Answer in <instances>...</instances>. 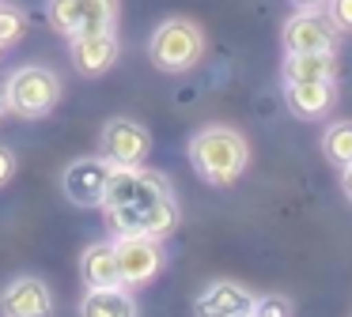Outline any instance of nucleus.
<instances>
[{
  "label": "nucleus",
  "instance_id": "8",
  "mask_svg": "<svg viewBox=\"0 0 352 317\" xmlns=\"http://www.w3.org/2000/svg\"><path fill=\"white\" fill-rule=\"evenodd\" d=\"M284 49L288 53H333L337 49V27L318 8H299L284 23Z\"/></svg>",
  "mask_w": 352,
  "mask_h": 317
},
{
  "label": "nucleus",
  "instance_id": "18",
  "mask_svg": "<svg viewBox=\"0 0 352 317\" xmlns=\"http://www.w3.org/2000/svg\"><path fill=\"white\" fill-rule=\"evenodd\" d=\"M178 231V204L175 196H163L160 204H152V208L144 211V234H152V238H170V234Z\"/></svg>",
  "mask_w": 352,
  "mask_h": 317
},
{
  "label": "nucleus",
  "instance_id": "6",
  "mask_svg": "<svg viewBox=\"0 0 352 317\" xmlns=\"http://www.w3.org/2000/svg\"><path fill=\"white\" fill-rule=\"evenodd\" d=\"M163 196H175L167 185V178L144 166H114L107 181V193H102L99 208H118V204H137V208H152Z\"/></svg>",
  "mask_w": 352,
  "mask_h": 317
},
{
  "label": "nucleus",
  "instance_id": "13",
  "mask_svg": "<svg viewBox=\"0 0 352 317\" xmlns=\"http://www.w3.org/2000/svg\"><path fill=\"white\" fill-rule=\"evenodd\" d=\"M250 306H254V294L246 287L223 279V283H212L197 294L193 314L197 317H235V314H250Z\"/></svg>",
  "mask_w": 352,
  "mask_h": 317
},
{
  "label": "nucleus",
  "instance_id": "2",
  "mask_svg": "<svg viewBox=\"0 0 352 317\" xmlns=\"http://www.w3.org/2000/svg\"><path fill=\"white\" fill-rule=\"evenodd\" d=\"M4 102L16 117L38 121L61 102V80L42 64H23L4 80Z\"/></svg>",
  "mask_w": 352,
  "mask_h": 317
},
{
  "label": "nucleus",
  "instance_id": "7",
  "mask_svg": "<svg viewBox=\"0 0 352 317\" xmlns=\"http://www.w3.org/2000/svg\"><path fill=\"white\" fill-rule=\"evenodd\" d=\"M99 151L110 166H140L148 158V151H152V132H148L140 121L114 117V121L102 125Z\"/></svg>",
  "mask_w": 352,
  "mask_h": 317
},
{
  "label": "nucleus",
  "instance_id": "4",
  "mask_svg": "<svg viewBox=\"0 0 352 317\" xmlns=\"http://www.w3.org/2000/svg\"><path fill=\"white\" fill-rule=\"evenodd\" d=\"M114 242V261H118V279L122 287H144L152 283L155 276L167 264V253H163V242L152 238V234H118Z\"/></svg>",
  "mask_w": 352,
  "mask_h": 317
},
{
  "label": "nucleus",
  "instance_id": "21",
  "mask_svg": "<svg viewBox=\"0 0 352 317\" xmlns=\"http://www.w3.org/2000/svg\"><path fill=\"white\" fill-rule=\"evenodd\" d=\"M326 15L337 30H352V0H326Z\"/></svg>",
  "mask_w": 352,
  "mask_h": 317
},
{
  "label": "nucleus",
  "instance_id": "3",
  "mask_svg": "<svg viewBox=\"0 0 352 317\" xmlns=\"http://www.w3.org/2000/svg\"><path fill=\"white\" fill-rule=\"evenodd\" d=\"M148 53H152V64L160 72H175V75L190 72L201 60V53H205V34H201V27L193 19L175 15V19H163L155 27L152 42H148Z\"/></svg>",
  "mask_w": 352,
  "mask_h": 317
},
{
  "label": "nucleus",
  "instance_id": "23",
  "mask_svg": "<svg viewBox=\"0 0 352 317\" xmlns=\"http://www.w3.org/2000/svg\"><path fill=\"white\" fill-rule=\"evenodd\" d=\"M341 189H344V196H349V204H352V163L341 166Z\"/></svg>",
  "mask_w": 352,
  "mask_h": 317
},
{
  "label": "nucleus",
  "instance_id": "15",
  "mask_svg": "<svg viewBox=\"0 0 352 317\" xmlns=\"http://www.w3.org/2000/svg\"><path fill=\"white\" fill-rule=\"evenodd\" d=\"M80 276L87 287H118V261H114V242H91L80 253Z\"/></svg>",
  "mask_w": 352,
  "mask_h": 317
},
{
  "label": "nucleus",
  "instance_id": "12",
  "mask_svg": "<svg viewBox=\"0 0 352 317\" xmlns=\"http://www.w3.org/2000/svg\"><path fill=\"white\" fill-rule=\"evenodd\" d=\"M288 110L303 121H318L333 110L337 102V80H303V83H284Z\"/></svg>",
  "mask_w": 352,
  "mask_h": 317
},
{
  "label": "nucleus",
  "instance_id": "20",
  "mask_svg": "<svg viewBox=\"0 0 352 317\" xmlns=\"http://www.w3.org/2000/svg\"><path fill=\"white\" fill-rule=\"evenodd\" d=\"M250 317H292V302L284 294H265V298H254Z\"/></svg>",
  "mask_w": 352,
  "mask_h": 317
},
{
  "label": "nucleus",
  "instance_id": "26",
  "mask_svg": "<svg viewBox=\"0 0 352 317\" xmlns=\"http://www.w3.org/2000/svg\"><path fill=\"white\" fill-rule=\"evenodd\" d=\"M4 49H8V45H4V42H0V57H4Z\"/></svg>",
  "mask_w": 352,
  "mask_h": 317
},
{
  "label": "nucleus",
  "instance_id": "5",
  "mask_svg": "<svg viewBox=\"0 0 352 317\" xmlns=\"http://www.w3.org/2000/svg\"><path fill=\"white\" fill-rule=\"evenodd\" d=\"M46 15H50V27L61 38L99 34V30H114L118 0H50Z\"/></svg>",
  "mask_w": 352,
  "mask_h": 317
},
{
  "label": "nucleus",
  "instance_id": "1",
  "mask_svg": "<svg viewBox=\"0 0 352 317\" xmlns=\"http://www.w3.org/2000/svg\"><path fill=\"white\" fill-rule=\"evenodd\" d=\"M190 163L208 185H235L243 178L246 163H250V143L235 132V128H201L190 140Z\"/></svg>",
  "mask_w": 352,
  "mask_h": 317
},
{
  "label": "nucleus",
  "instance_id": "25",
  "mask_svg": "<svg viewBox=\"0 0 352 317\" xmlns=\"http://www.w3.org/2000/svg\"><path fill=\"white\" fill-rule=\"evenodd\" d=\"M8 113V102H4V87H0V117Z\"/></svg>",
  "mask_w": 352,
  "mask_h": 317
},
{
  "label": "nucleus",
  "instance_id": "16",
  "mask_svg": "<svg viewBox=\"0 0 352 317\" xmlns=\"http://www.w3.org/2000/svg\"><path fill=\"white\" fill-rule=\"evenodd\" d=\"M303 80H337V57L333 53H288L284 83H303Z\"/></svg>",
  "mask_w": 352,
  "mask_h": 317
},
{
  "label": "nucleus",
  "instance_id": "19",
  "mask_svg": "<svg viewBox=\"0 0 352 317\" xmlns=\"http://www.w3.org/2000/svg\"><path fill=\"white\" fill-rule=\"evenodd\" d=\"M23 34H27V15L16 4H0V42L16 45Z\"/></svg>",
  "mask_w": 352,
  "mask_h": 317
},
{
  "label": "nucleus",
  "instance_id": "10",
  "mask_svg": "<svg viewBox=\"0 0 352 317\" xmlns=\"http://www.w3.org/2000/svg\"><path fill=\"white\" fill-rule=\"evenodd\" d=\"M69 57H72V68H76L80 75H87V80L107 75L110 68L118 64V57H122L118 30H99V34L69 38Z\"/></svg>",
  "mask_w": 352,
  "mask_h": 317
},
{
  "label": "nucleus",
  "instance_id": "14",
  "mask_svg": "<svg viewBox=\"0 0 352 317\" xmlns=\"http://www.w3.org/2000/svg\"><path fill=\"white\" fill-rule=\"evenodd\" d=\"M80 317H140L129 287H87L80 302Z\"/></svg>",
  "mask_w": 352,
  "mask_h": 317
},
{
  "label": "nucleus",
  "instance_id": "9",
  "mask_svg": "<svg viewBox=\"0 0 352 317\" xmlns=\"http://www.w3.org/2000/svg\"><path fill=\"white\" fill-rule=\"evenodd\" d=\"M110 170H114V166H110L102 155H87V158L69 163L65 174H61L65 196H69L76 208H99L102 193H107V181H110Z\"/></svg>",
  "mask_w": 352,
  "mask_h": 317
},
{
  "label": "nucleus",
  "instance_id": "24",
  "mask_svg": "<svg viewBox=\"0 0 352 317\" xmlns=\"http://www.w3.org/2000/svg\"><path fill=\"white\" fill-rule=\"evenodd\" d=\"M292 4H296V8H322L326 0H292Z\"/></svg>",
  "mask_w": 352,
  "mask_h": 317
},
{
  "label": "nucleus",
  "instance_id": "17",
  "mask_svg": "<svg viewBox=\"0 0 352 317\" xmlns=\"http://www.w3.org/2000/svg\"><path fill=\"white\" fill-rule=\"evenodd\" d=\"M322 151L333 166H349L352 163V121H333L322 132Z\"/></svg>",
  "mask_w": 352,
  "mask_h": 317
},
{
  "label": "nucleus",
  "instance_id": "11",
  "mask_svg": "<svg viewBox=\"0 0 352 317\" xmlns=\"http://www.w3.org/2000/svg\"><path fill=\"white\" fill-rule=\"evenodd\" d=\"M0 314L4 317H50L54 314V294L46 279L38 276H19L4 287L0 294Z\"/></svg>",
  "mask_w": 352,
  "mask_h": 317
},
{
  "label": "nucleus",
  "instance_id": "27",
  "mask_svg": "<svg viewBox=\"0 0 352 317\" xmlns=\"http://www.w3.org/2000/svg\"><path fill=\"white\" fill-rule=\"evenodd\" d=\"M235 317H250V314H235Z\"/></svg>",
  "mask_w": 352,
  "mask_h": 317
},
{
  "label": "nucleus",
  "instance_id": "22",
  "mask_svg": "<svg viewBox=\"0 0 352 317\" xmlns=\"http://www.w3.org/2000/svg\"><path fill=\"white\" fill-rule=\"evenodd\" d=\"M12 178H16V155L0 143V185H8Z\"/></svg>",
  "mask_w": 352,
  "mask_h": 317
}]
</instances>
